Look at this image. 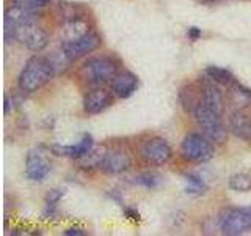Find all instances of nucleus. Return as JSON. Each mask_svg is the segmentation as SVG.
Wrapping results in <instances>:
<instances>
[{
    "mask_svg": "<svg viewBox=\"0 0 251 236\" xmlns=\"http://www.w3.org/2000/svg\"><path fill=\"white\" fill-rule=\"evenodd\" d=\"M185 181H187V194H195V195H202L207 191V184L206 181L202 179V177H200L198 173H187L185 175Z\"/></svg>",
    "mask_w": 251,
    "mask_h": 236,
    "instance_id": "21",
    "label": "nucleus"
},
{
    "mask_svg": "<svg viewBox=\"0 0 251 236\" xmlns=\"http://www.w3.org/2000/svg\"><path fill=\"white\" fill-rule=\"evenodd\" d=\"M65 195V191L63 189H52L49 191V194L46 195V205H58L60 200Z\"/></svg>",
    "mask_w": 251,
    "mask_h": 236,
    "instance_id": "26",
    "label": "nucleus"
},
{
    "mask_svg": "<svg viewBox=\"0 0 251 236\" xmlns=\"http://www.w3.org/2000/svg\"><path fill=\"white\" fill-rule=\"evenodd\" d=\"M138 77L130 73V71H120L112 82H110V90L113 91V94L116 98H130L133 93L138 88Z\"/></svg>",
    "mask_w": 251,
    "mask_h": 236,
    "instance_id": "12",
    "label": "nucleus"
},
{
    "mask_svg": "<svg viewBox=\"0 0 251 236\" xmlns=\"http://www.w3.org/2000/svg\"><path fill=\"white\" fill-rule=\"evenodd\" d=\"M229 131L239 139L251 142V114L247 109H235L229 117Z\"/></svg>",
    "mask_w": 251,
    "mask_h": 236,
    "instance_id": "15",
    "label": "nucleus"
},
{
    "mask_svg": "<svg viewBox=\"0 0 251 236\" xmlns=\"http://www.w3.org/2000/svg\"><path fill=\"white\" fill-rule=\"evenodd\" d=\"M13 5H18L21 8H25L28 11L41 13L46 6H49L52 3V0H11Z\"/></svg>",
    "mask_w": 251,
    "mask_h": 236,
    "instance_id": "25",
    "label": "nucleus"
},
{
    "mask_svg": "<svg viewBox=\"0 0 251 236\" xmlns=\"http://www.w3.org/2000/svg\"><path fill=\"white\" fill-rule=\"evenodd\" d=\"M113 91L107 90L105 87H93V90L86 91L83 96V110L88 115H98L104 112L113 104Z\"/></svg>",
    "mask_w": 251,
    "mask_h": 236,
    "instance_id": "10",
    "label": "nucleus"
},
{
    "mask_svg": "<svg viewBox=\"0 0 251 236\" xmlns=\"http://www.w3.org/2000/svg\"><path fill=\"white\" fill-rule=\"evenodd\" d=\"M66 236H83L86 235V232H83L82 228H78V227H73V228H68V230L63 232Z\"/></svg>",
    "mask_w": 251,
    "mask_h": 236,
    "instance_id": "28",
    "label": "nucleus"
},
{
    "mask_svg": "<svg viewBox=\"0 0 251 236\" xmlns=\"http://www.w3.org/2000/svg\"><path fill=\"white\" fill-rule=\"evenodd\" d=\"M94 148V140L90 134H83L82 139L77 142L75 145H52V151L57 156H66L73 157V159H82L83 156L88 154Z\"/></svg>",
    "mask_w": 251,
    "mask_h": 236,
    "instance_id": "13",
    "label": "nucleus"
},
{
    "mask_svg": "<svg viewBox=\"0 0 251 236\" xmlns=\"http://www.w3.org/2000/svg\"><path fill=\"white\" fill-rule=\"evenodd\" d=\"M204 74H206V77H209L212 82H215L218 85L229 87L235 81L234 74L231 73V71L226 69V68H222V66L210 65V66H207L206 69H204Z\"/></svg>",
    "mask_w": 251,
    "mask_h": 236,
    "instance_id": "20",
    "label": "nucleus"
},
{
    "mask_svg": "<svg viewBox=\"0 0 251 236\" xmlns=\"http://www.w3.org/2000/svg\"><path fill=\"white\" fill-rule=\"evenodd\" d=\"M229 102L235 109H248L251 106V88L234 81L229 87Z\"/></svg>",
    "mask_w": 251,
    "mask_h": 236,
    "instance_id": "17",
    "label": "nucleus"
},
{
    "mask_svg": "<svg viewBox=\"0 0 251 236\" xmlns=\"http://www.w3.org/2000/svg\"><path fill=\"white\" fill-rule=\"evenodd\" d=\"M179 102L184 107L185 112L192 114L195 112V109L198 107L202 102V91H201V84L198 85H185L179 91Z\"/></svg>",
    "mask_w": 251,
    "mask_h": 236,
    "instance_id": "16",
    "label": "nucleus"
},
{
    "mask_svg": "<svg viewBox=\"0 0 251 236\" xmlns=\"http://www.w3.org/2000/svg\"><path fill=\"white\" fill-rule=\"evenodd\" d=\"M13 98L10 96V94H6L5 96V114H10L11 112V107H13Z\"/></svg>",
    "mask_w": 251,
    "mask_h": 236,
    "instance_id": "30",
    "label": "nucleus"
},
{
    "mask_svg": "<svg viewBox=\"0 0 251 236\" xmlns=\"http://www.w3.org/2000/svg\"><path fill=\"white\" fill-rule=\"evenodd\" d=\"M61 31H63V41H69V39H75L78 36L88 33L90 29H88V24H86V21L82 18V19L63 24Z\"/></svg>",
    "mask_w": 251,
    "mask_h": 236,
    "instance_id": "19",
    "label": "nucleus"
},
{
    "mask_svg": "<svg viewBox=\"0 0 251 236\" xmlns=\"http://www.w3.org/2000/svg\"><path fill=\"white\" fill-rule=\"evenodd\" d=\"M201 2H206V3H212V2H215V0H201Z\"/></svg>",
    "mask_w": 251,
    "mask_h": 236,
    "instance_id": "31",
    "label": "nucleus"
},
{
    "mask_svg": "<svg viewBox=\"0 0 251 236\" xmlns=\"http://www.w3.org/2000/svg\"><path fill=\"white\" fill-rule=\"evenodd\" d=\"M187 36L192 38V39H196L198 36H201V30L196 29V27H190V29L187 30Z\"/></svg>",
    "mask_w": 251,
    "mask_h": 236,
    "instance_id": "29",
    "label": "nucleus"
},
{
    "mask_svg": "<svg viewBox=\"0 0 251 236\" xmlns=\"http://www.w3.org/2000/svg\"><path fill=\"white\" fill-rule=\"evenodd\" d=\"M55 74V66L50 57L33 55L24 65L18 77V87L22 93H35L50 82Z\"/></svg>",
    "mask_w": 251,
    "mask_h": 236,
    "instance_id": "1",
    "label": "nucleus"
},
{
    "mask_svg": "<svg viewBox=\"0 0 251 236\" xmlns=\"http://www.w3.org/2000/svg\"><path fill=\"white\" fill-rule=\"evenodd\" d=\"M105 153L107 151L104 148H93L88 154L83 156L82 159H78V162H80V165L85 169H99V165H100L102 159H104Z\"/></svg>",
    "mask_w": 251,
    "mask_h": 236,
    "instance_id": "24",
    "label": "nucleus"
},
{
    "mask_svg": "<svg viewBox=\"0 0 251 236\" xmlns=\"http://www.w3.org/2000/svg\"><path fill=\"white\" fill-rule=\"evenodd\" d=\"M100 36L96 31L90 30L88 33H85L82 36H78L75 39H69V41L61 43V52L66 55V59L73 63L78 59L85 57L91 52H94L100 46Z\"/></svg>",
    "mask_w": 251,
    "mask_h": 236,
    "instance_id": "7",
    "label": "nucleus"
},
{
    "mask_svg": "<svg viewBox=\"0 0 251 236\" xmlns=\"http://www.w3.org/2000/svg\"><path fill=\"white\" fill-rule=\"evenodd\" d=\"M16 27H18V30H16V41L24 44L27 49L33 52H43L47 47V44H49V35H47V31L36 22V19L19 22V24H16Z\"/></svg>",
    "mask_w": 251,
    "mask_h": 236,
    "instance_id": "6",
    "label": "nucleus"
},
{
    "mask_svg": "<svg viewBox=\"0 0 251 236\" xmlns=\"http://www.w3.org/2000/svg\"><path fill=\"white\" fill-rule=\"evenodd\" d=\"M124 216L132 219V220H140V212L135 208H132V206H126L124 208Z\"/></svg>",
    "mask_w": 251,
    "mask_h": 236,
    "instance_id": "27",
    "label": "nucleus"
},
{
    "mask_svg": "<svg viewBox=\"0 0 251 236\" xmlns=\"http://www.w3.org/2000/svg\"><path fill=\"white\" fill-rule=\"evenodd\" d=\"M227 187L234 192H250L251 191V177L248 173H234L227 181Z\"/></svg>",
    "mask_w": 251,
    "mask_h": 236,
    "instance_id": "22",
    "label": "nucleus"
},
{
    "mask_svg": "<svg viewBox=\"0 0 251 236\" xmlns=\"http://www.w3.org/2000/svg\"><path fill=\"white\" fill-rule=\"evenodd\" d=\"M201 91H202V104L212 109L214 112L223 115L225 112V98L222 90L218 88V84L212 82L209 77L201 84Z\"/></svg>",
    "mask_w": 251,
    "mask_h": 236,
    "instance_id": "14",
    "label": "nucleus"
},
{
    "mask_svg": "<svg viewBox=\"0 0 251 236\" xmlns=\"http://www.w3.org/2000/svg\"><path fill=\"white\" fill-rule=\"evenodd\" d=\"M135 183L145 189H157L163 184V177L155 172H145L135 178Z\"/></svg>",
    "mask_w": 251,
    "mask_h": 236,
    "instance_id": "23",
    "label": "nucleus"
},
{
    "mask_svg": "<svg viewBox=\"0 0 251 236\" xmlns=\"http://www.w3.org/2000/svg\"><path fill=\"white\" fill-rule=\"evenodd\" d=\"M141 157L151 165H163L173 157V148L170 144L162 137H151L148 139L140 149Z\"/></svg>",
    "mask_w": 251,
    "mask_h": 236,
    "instance_id": "9",
    "label": "nucleus"
},
{
    "mask_svg": "<svg viewBox=\"0 0 251 236\" xmlns=\"http://www.w3.org/2000/svg\"><path fill=\"white\" fill-rule=\"evenodd\" d=\"M57 14H58V18L61 19L63 24L85 18L82 6L78 3H73V2H58Z\"/></svg>",
    "mask_w": 251,
    "mask_h": 236,
    "instance_id": "18",
    "label": "nucleus"
},
{
    "mask_svg": "<svg viewBox=\"0 0 251 236\" xmlns=\"http://www.w3.org/2000/svg\"><path fill=\"white\" fill-rule=\"evenodd\" d=\"M193 117L196 123H198L201 132L206 137H209L214 144H223L226 142L227 137V129L223 123V115H220L217 112H214L212 109H209L207 106H204L202 102L195 109Z\"/></svg>",
    "mask_w": 251,
    "mask_h": 236,
    "instance_id": "4",
    "label": "nucleus"
},
{
    "mask_svg": "<svg viewBox=\"0 0 251 236\" xmlns=\"http://www.w3.org/2000/svg\"><path fill=\"white\" fill-rule=\"evenodd\" d=\"M52 172V164L41 148L30 149L25 157V177L33 183H41Z\"/></svg>",
    "mask_w": 251,
    "mask_h": 236,
    "instance_id": "8",
    "label": "nucleus"
},
{
    "mask_svg": "<svg viewBox=\"0 0 251 236\" xmlns=\"http://www.w3.org/2000/svg\"><path fill=\"white\" fill-rule=\"evenodd\" d=\"M120 73V60L113 55H99L86 60L80 68V77L91 87H104Z\"/></svg>",
    "mask_w": 251,
    "mask_h": 236,
    "instance_id": "2",
    "label": "nucleus"
},
{
    "mask_svg": "<svg viewBox=\"0 0 251 236\" xmlns=\"http://www.w3.org/2000/svg\"><path fill=\"white\" fill-rule=\"evenodd\" d=\"M218 228L223 235L239 236L251 230V206L226 208L217 217Z\"/></svg>",
    "mask_w": 251,
    "mask_h": 236,
    "instance_id": "5",
    "label": "nucleus"
},
{
    "mask_svg": "<svg viewBox=\"0 0 251 236\" xmlns=\"http://www.w3.org/2000/svg\"><path fill=\"white\" fill-rule=\"evenodd\" d=\"M130 169V156L126 149H110L102 159L99 170L107 175H120Z\"/></svg>",
    "mask_w": 251,
    "mask_h": 236,
    "instance_id": "11",
    "label": "nucleus"
},
{
    "mask_svg": "<svg viewBox=\"0 0 251 236\" xmlns=\"http://www.w3.org/2000/svg\"><path fill=\"white\" fill-rule=\"evenodd\" d=\"M180 157L192 164H204L209 162L215 154V148L212 140L201 132H190L184 137L180 144Z\"/></svg>",
    "mask_w": 251,
    "mask_h": 236,
    "instance_id": "3",
    "label": "nucleus"
}]
</instances>
